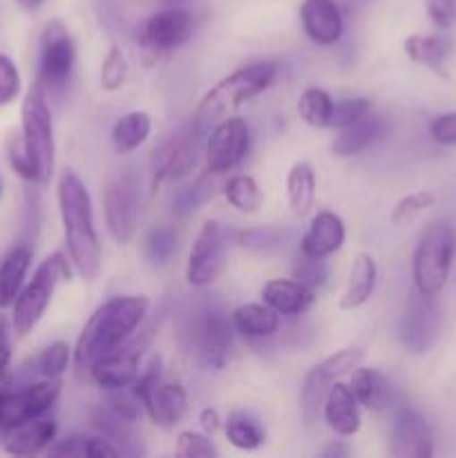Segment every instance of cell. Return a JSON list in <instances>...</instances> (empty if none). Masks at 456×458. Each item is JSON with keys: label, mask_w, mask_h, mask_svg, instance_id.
Here are the masks:
<instances>
[{"label": "cell", "mask_w": 456, "mask_h": 458, "mask_svg": "<svg viewBox=\"0 0 456 458\" xmlns=\"http://www.w3.org/2000/svg\"><path fill=\"white\" fill-rule=\"evenodd\" d=\"M7 159H9V165H12V170L18 174V177L25 179V182H30V183H38V177H36V168H34V164H31L30 155H27L25 143H22L21 134H18V137H13L12 141H9Z\"/></svg>", "instance_id": "47"}, {"label": "cell", "mask_w": 456, "mask_h": 458, "mask_svg": "<svg viewBox=\"0 0 456 458\" xmlns=\"http://www.w3.org/2000/svg\"><path fill=\"white\" fill-rule=\"evenodd\" d=\"M384 132V121L376 116L374 112L365 114L362 119L353 121V123L344 125L338 130V137L334 141V152L338 157H353L365 152L367 148L374 146L378 137Z\"/></svg>", "instance_id": "29"}, {"label": "cell", "mask_w": 456, "mask_h": 458, "mask_svg": "<svg viewBox=\"0 0 456 458\" xmlns=\"http://www.w3.org/2000/svg\"><path fill=\"white\" fill-rule=\"evenodd\" d=\"M262 300L280 316L298 318L313 307L316 291L295 277H273L262 286Z\"/></svg>", "instance_id": "24"}, {"label": "cell", "mask_w": 456, "mask_h": 458, "mask_svg": "<svg viewBox=\"0 0 456 458\" xmlns=\"http://www.w3.org/2000/svg\"><path fill=\"white\" fill-rule=\"evenodd\" d=\"M103 215L112 240L121 246L132 244L139 228V179L132 170H119L107 179Z\"/></svg>", "instance_id": "9"}, {"label": "cell", "mask_w": 456, "mask_h": 458, "mask_svg": "<svg viewBox=\"0 0 456 458\" xmlns=\"http://www.w3.org/2000/svg\"><path fill=\"white\" fill-rule=\"evenodd\" d=\"M224 197L228 206L241 215H255L264 204V192L250 174H232L224 183Z\"/></svg>", "instance_id": "37"}, {"label": "cell", "mask_w": 456, "mask_h": 458, "mask_svg": "<svg viewBox=\"0 0 456 458\" xmlns=\"http://www.w3.org/2000/svg\"><path fill=\"white\" fill-rule=\"evenodd\" d=\"M72 360H74V349L65 340H56L45 347L38 356L31 358L22 374L27 376V383L43 378H63V374L70 369Z\"/></svg>", "instance_id": "34"}, {"label": "cell", "mask_w": 456, "mask_h": 458, "mask_svg": "<svg viewBox=\"0 0 456 458\" xmlns=\"http://www.w3.org/2000/svg\"><path fill=\"white\" fill-rule=\"evenodd\" d=\"M9 320L4 313H0V394L13 387L12 374H9V360H12V344H9Z\"/></svg>", "instance_id": "48"}, {"label": "cell", "mask_w": 456, "mask_h": 458, "mask_svg": "<svg viewBox=\"0 0 456 458\" xmlns=\"http://www.w3.org/2000/svg\"><path fill=\"white\" fill-rule=\"evenodd\" d=\"M192 31H195V18L188 9L165 7L143 22L139 43L146 58L159 61L182 49L192 38Z\"/></svg>", "instance_id": "11"}, {"label": "cell", "mask_w": 456, "mask_h": 458, "mask_svg": "<svg viewBox=\"0 0 456 458\" xmlns=\"http://www.w3.org/2000/svg\"><path fill=\"white\" fill-rule=\"evenodd\" d=\"M429 134L441 146H456V112H445L438 114L429 123Z\"/></svg>", "instance_id": "50"}, {"label": "cell", "mask_w": 456, "mask_h": 458, "mask_svg": "<svg viewBox=\"0 0 456 458\" xmlns=\"http://www.w3.org/2000/svg\"><path fill=\"white\" fill-rule=\"evenodd\" d=\"M232 334L235 327L222 307L204 304L197 309L190 327V344L199 365L208 371H222L231 358Z\"/></svg>", "instance_id": "8"}, {"label": "cell", "mask_w": 456, "mask_h": 458, "mask_svg": "<svg viewBox=\"0 0 456 458\" xmlns=\"http://www.w3.org/2000/svg\"><path fill=\"white\" fill-rule=\"evenodd\" d=\"M0 197H3V177H0Z\"/></svg>", "instance_id": "56"}, {"label": "cell", "mask_w": 456, "mask_h": 458, "mask_svg": "<svg viewBox=\"0 0 456 458\" xmlns=\"http://www.w3.org/2000/svg\"><path fill=\"white\" fill-rule=\"evenodd\" d=\"M143 411L155 428L173 432L188 411V394L182 383L161 380L143 401Z\"/></svg>", "instance_id": "22"}, {"label": "cell", "mask_w": 456, "mask_h": 458, "mask_svg": "<svg viewBox=\"0 0 456 458\" xmlns=\"http://www.w3.org/2000/svg\"><path fill=\"white\" fill-rule=\"evenodd\" d=\"M174 456L179 458H215L219 456L217 445L213 443V437L206 432H179L177 447H174Z\"/></svg>", "instance_id": "41"}, {"label": "cell", "mask_w": 456, "mask_h": 458, "mask_svg": "<svg viewBox=\"0 0 456 458\" xmlns=\"http://www.w3.org/2000/svg\"><path fill=\"white\" fill-rule=\"evenodd\" d=\"M250 125L244 116H224L206 139V170L217 177L235 170L250 150Z\"/></svg>", "instance_id": "12"}, {"label": "cell", "mask_w": 456, "mask_h": 458, "mask_svg": "<svg viewBox=\"0 0 456 458\" xmlns=\"http://www.w3.org/2000/svg\"><path fill=\"white\" fill-rule=\"evenodd\" d=\"M76 65V45L63 21L54 18L43 27L38 40V81L45 97H58L67 92Z\"/></svg>", "instance_id": "7"}, {"label": "cell", "mask_w": 456, "mask_h": 458, "mask_svg": "<svg viewBox=\"0 0 456 458\" xmlns=\"http://www.w3.org/2000/svg\"><path fill=\"white\" fill-rule=\"evenodd\" d=\"M436 204V197L427 191H418V192H410V195L401 197L396 201L392 210V224H405L410 219H414L416 215H420L423 210L432 208Z\"/></svg>", "instance_id": "44"}, {"label": "cell", "mask_w": 456, "mask_h": 458, "mask_svg": "<svg viewBox=\"0 0 456 458\" xmlns=\"http://www.w3.org/2000/svg\"><path fill=\"white\" fill-rule=\"evenodd\" d=\"M21 89L22 81L16 63H13L7 54L0 52V107L16 101V98L21 97Z\"/></svg>", "instance_id": "46"}, {"label": "cell", "mask_w": 456, "mask_h": 458, "mask_svg": "<svg viewBox=\"0 0 456 458\" xmlns=\"http://www.w3.org/2000/svg\"><path fill=\"white\" fill-rule=\"evenodd\" d=\"M452 45L441 34H411L405 38V54L416 65L427 67L441 79H447V58Z\"/></svg>", "instance_id": "28"}, {"label": "cell", "mask_w": 456, "mask_h": 458, "mask_svg": "<svg viewBox=\"0 0 456 458\" xmlns=\"http://www.w3.org/2000/svg\"><path fill=\"white\" fill-rule=\"evenodd\" d=\"M56 201L67 258L80 280L97 282L103 271V244L94 224L92 197L74 170H63L58 177Z\"/></svg>", "instance_id": "1"}, {"label": "cell", "mask_w": 456, "mask_h": 458, "mask_svg": "<svg viewBox=\"0 0 456 458\" xmlns=\"http://www.w3.org/2000/svg\"><path fill=\"white\" fill-rule=\"evenodd\" d=\"M152 331H155V327H146L139 334H134L128 343L121 344L116 352H112L110 356L94 362L88 374L89 378L106 392L130 387L141 371V358L150 347Z\"/></svg>", "instance_id": "16"}, {"label": "cell", "mask_w": 456, "mask_h": 458, "mask_svg": "<svg viewBox=\"0 0 456 458\" xmlns=\"http://www.w3.org/2000/svg\"><path fill=\"white\" fill-rule=\"evenodd\" d=\"M293 277L298 282H302L304 286H308V289L317 291L329 280V264L325 259L308 258V255L300 253L298 264L293 267Z\"/></svg>", "instance_id": "43"}, {"label": "cell", "mask_w": 456, "mask_h": 458, "mask_svg": "<svg viewBox=\"0 0 456 458\" xmlns=\"http://www.w3.org/2000/svg\"><path fill=\"white\" fill-rule=\"evenodd\" d=\"M56 420L40 416V419L27 420V423L7 429L3 434V447L7 454L13 456L43 454L56 441Z\"/></svg>", "instance_id": "23"}, {"label": "cell", "mask_w": 456, "mask_h": 458, "mask_svg": "<svg viewBox=\"0 0 456 458\" xmlns=\"http://www.w3.org/2000/svg\"><path fill=\"white\" fill-rule=\"evenodd\" d=\"M429 21L438 30H450L456 25V0H423Z\"/></svg>", "instance_id": "49"}, {"label": "cell", "mask_w": 456, "mask_h": 458, "mask_svg": "<svg viewBox=\"0 0 456 458\" xmlns=\"http://www.w3.org/2000/svg\"><path fill=\"white\" fill-rule=\"evenodd\" d=\"M353 454V447L347 441H331L320 450L322 458H347Z\"/></svg>", "instance_id": "53"}, {"label": "cell", "mask_w": 456, "mask_h": 458, "mask_svg": "<svg viewBox=\"0 0 456 458\" xmlns=\"http://www.w3.org/2000/svg\"><path fill=\"white\" fill-rule=\"evenodd\" d=\"M237 244L253 253H273L282 244V231L277 226L246 228L237 233Z\"/></svg>", "instance_id": "42"}, {"label": "cell", "mask_w": 456, "mask_h": 458, "mask_svg": "<svg viewBox=\"0 0 456 458\" xmlns=\"http://www.w3.org/2000/svg\"><path fill=\"white\" fill-rule=\"evenodd\" d=\"M389 452L398 458H432L434 432L425 416L411 407L393 411L389 425Z\"/></svg>", "instance_id": "17"}, {"label": "cell", "mask_w": 456, "mask_h": 458, "mask_svg": "<svg viewBox=\"0 0 456 458\" xmlns=\"http://www.w3.org/2000/svg\"><path fill=\"white\" fill-rule=\"evenodd\" d=\"M371 112V101L367 97L356 98H340L334 106V116H331V130H340L353 121L362 119Z\"/></svg>", "instance_id": "45"}, {"label": "cell", "mask_w": 456, "mask_h": 458, "mask_svg": "<svg viewBox=\"0 0 456 458\" xmlns=\"http://www.w3.org/2000/svg\"><path fill=\"white\" fill-rule=\"evenodd\" d=\"M4 434V428H3V416H0V437Z\"/></svg>", "instance_id": "55"}, {"label": "cell", "mask_w": 456, "mask_h": 458, "mask_svg": "<svg viewBox=\"0 0 456 458\" xmlns=\"http://www.w3.org/2000/svg\"><path fill=\"white\" fill-rule=\"evenodd\" d=\"M322 419H325L326 428L340 438H351L360 432V403L353 396L351 387L344 385L342 380H335L326 392L325 403H322Z\"/></svg>", "instance_id": "20"}, {"label": "cell", "mask_w": 456, "mask_h": 458, "mask_svg": "<svg viewBox=\"0 0 456 458\" xmlns=\"http://www.w3.org/2000/svg\"><path fill=\"white\" fill-rule=\"evenodd\" d=\"M376 282H378L376 259L369 253H358L353 258L351 268H349L347 286H344L342 298H340V309L353 311V309L365 307L371 300V295H374Z\"/></svg>", "instance_id": "26"}, {"label": "cell", "mask_w": 456, "mask_h": 458, "mask_svg": "<svg viewBox=\"0 0 456 458\" xmlns=\"http://www.w3.org/2000/svg\"><path fill=\"white\" fill-rule=\"evenodd\" d=\"M150 311L148 295H114L94 309L74 344V369L89 374L94 362L128 343Z\"/></svg>", "instance_id": "2"}, {"label": "cell", "mask_w": 456, "mask_h": 458, "mask_svg": "<svg viewBox=\"0 0 456 458\" xmlns=\"http://www.w3.org/2000/svg\"><path fill=\"white\" fill-rule=\"evenodd\" d=\"M280 313L273 311L266 302H246L240 304L231 313L235 334H240L244 340H266L280 331Z\"/></svg>", "instance_id": "25"}, {"label": "cell", "mask_w": 456, "mask_h": 458, "mask_svg": "<svg viewBox=\"0 0 456 458\" xmlns=\"http://www.w3.org/2000/svg\"><path fill=\"white\" fill-rule=\"evenodd\" d=\"M89 420H92L94 429H97L98 434L110 438V441L119 447L121 454H137V452H141V447H139V441H141V438L134 434V423L119 419V416L112 414L106 405L94 410Z\"/></svg>", "instance_id": "35"}, {"label": "cell", "mask_w": 456, "mask_h": 458, "mask_svg": "<svg viewBox=\"0 0 456 458\" xmlns=\"http://www.w3.org/2000/svg\"><path fill=\"white\" fill-rule=\"evenodd\" d=\"M335 101L329 92L320 88H307L300 94L298 114L307 125L316 130L331 128V116H334Z\"/></svg>", "instance_id": "38"}, {"label": "cell", "mask_w": 456, "mask_h": 458, "mask_svg": "<svg viewBox=\"0 0 456 458\" xmlns=\"http://www.w3.org/2000/svg\"><path fill=\"white\" fill-rule=\"evenodd\" d=\"M98 25L107 31H114L121 18V0H94Z\"/></svg>", "instance_id": "51"}, {"label": "cell", "mask_w": 456, "mask_h": 458, "mask_svg": "<svg viewBox=\"0 0 456 458\" xmlns=\"http://www.w3.org/2000/svg\"><path fill=\"white\" fill-rule=\"evenodd\" d=\"M360 362V349H340V352L325 358L320 365H316L304 376L302 387H300V414L307 423H313L317 414H322V403H325L331 385L342 378L344 374L356 369Z\"/></svg>", "instance_id": "15"}, {"label": "cell", "mask_w": 456, "mask_h": 458, "mask_svg": "<svg viewBox=\"0 0 456 458\" xmlns=\"http://www.w3.org/2000/svg\"><path fill=\"white\" fill-rule=\"evenodd\" d=\"M125 79H128V58H125L123 49L114 45L103 58L98 83H101L103 92H116V89L123 88Z\"/></svg>", "instance_id": "40"}, {"label": "cell", "mask_w": 456, "mask_h": 458, "mask_svg": "<svg viewBox=\"0 0 456 458\" xmlns=\"http://www.w3.org/2000/svg\"><path fill=\"white\" fill-rule=\"evenodd\" d=\"M347 240V226L334 210H317L300 242V253L308 258L326 259L338 253Z\"/></svg>", "instance_id": "21"}, {"label": "cell", "mask_w": 456, "mask_h": 458, "mask_svg": "<svg viewBox=\"0 0 456 458\" xmlns=\"http://www.w3.org/2000/svg\"><path fill=\"white\" fill-rule=\"evenodd\" d=\"M72 268L74 267L72 262H67V255L63 253H52L38 264L31 280L22 286L12 304V329L18 335H27L36 329V325L43 320L45 311L52 304L58 282L70 280Z\"/></svg>", "instance_id": "5"}, {"label": "cell", "mask_w": 456, "mask_h": 458, "mask_svg": "<svg viewBox=\"0 0 456 458\" xmlns=\"http://www.w3.org/2000/svg\"><path fill=\"white\" fill-rule=\"evenodd\" d=\"M197 423H199L201 432H206L208 437H215V434L224 428L222 416H219V411L215 410V407H204V410L199 411V416H197Z\"/></svg>", "instance_id": "52"}, {"label": "cell", "mask_w": 456, "mask_h": 458, "mask_svg": "<svg viewBox=\"0 0 456 458\" xmlns=\"http://www.w3.org/2000/svg\"><path fill=\"white\" fill-rule=\"evenodd\" d=\"M199 161V143L192 137H173L155 148L150 157L152 192L165 182L186 177Z\"/></svg>", "instance_id": "18"}, {"label": "cell", "mask_w": 456, "mask_h": 458, "mask_svg": "<svg viewBox=\"0 0 456 458\" xmlns=\"http://www.w3.org/2000/svg\"><path fill=\"white\" fill-rule=\"evenodd\" d=\"M61 378H43L25 383L21 387L13 385L12 389L0 394V416H3L4 432L47 414L61 396Z\"/></svg>", "instance_id": "13"}, {"label": "cell", "mask_w": 456, "mask_h": 458, "mask_svg": "<svg viewBox=\"0 0 456 458\" xmlns=\"http://www.w3.org/2000/svg\"><path fill=\"white\" fill-rule=\"evenodd\" d=\"M224 434H226L228 443L240 452H258L266 443V432L259 420L246 411L228 414V419L224 420Z\"/></svg>", "instance_id": "36"}, {"label": "cell", "mask_w": 456, "mask_h": 458, "mask_svg": "<svg viewBox=\"0 0 456 458\" xmlns=\"http://www.w3.org/2000/svg\"><path fill=\"white\" fill-rule=\"evenodd\" d=\"M277 74H280V65L275 61H255L224 76L201 97L195 119H192L195 130H208L219 119L240 110L244 103L258 98L271 88Z\"/></svg>", "instance_id": "3"}, {"label": "cell", "mask_w": 456, "mask_h": 458, "mask_svg": "<svg viewBox=\"0 0 456 458\" xmlns=\"http://www.w3.org/2000/svg\"><path fill=\"white\" fill-rule=\"evenodd\" d=\"M317 177L308 161H295L286 174V201L295 217H307L316 206Z\"/></svg>", "instance_id": "30"}, {"label": "cell", "mask_w": 456, "mask_h": 458, "mask_svg": "<svg viewBox=\"0 0 456 458\" xmlns=\"http://www.w3.org/2000/svg\"><path fill=\"white\" fill-rule=\"evenodd\" d=\"M228 264V233L217 219H206L188 250L186 282L192 289H208Z\"/></svg>", "instance_id": "10"}, {"label": "cell", "mask_w": 456, "mask_h": 458, "mask_svg": "<svg viewBox=\"0 0 456 458\" xmlns=\"http://www.w3.org/2000/svg\"><path fill=\"white\" fill-rule=\"evenodd\" d=\"M179 235L173 226L164 224V226H155L146 235L143 249H146V258L152 267H165L177 253Z\"/></svg>", "instance_id": "39"}, {"label": "cell", "mask_w": 456, "mask_h": 458, "mask_svg": "<svg viewBox=\"0 0 456 458\" xmlns=\"http://www.w3.org/2000/svg\"><path fill=\"white\" fill-rule=\"evenodd\" d=\"M351 387L353 396L360 403V407L369 411H383L392 403V383L387 376L374 367H360L351 371Z\"/></svg>", "instance_id": "27"}, {"label": "cell", "mask_w": 456, "mask_h": 458, "mask_svg": "<svg viewBox=\"0 0 456 458\" xmlns=\"http://www.w3.org/2000/svg\"><path fill=\"white\" fill-rule=\"evenodd\" d=\"M152 134V116L146 110H130L112 125V146L119 155H132Z\"/></svg>", "instance_id": "31"}, {"label": "cell", "mask_w": 456, "mask_h": 458, "mask_svg": "<svg viewBox=\"0 0 456 458\" xmlns=\"http://www.w3.org/2000/svg\"><path fill=\"white\" fill-rule=\"evenodd\" d=\"M45 454L49 456H76V458H116L121 450L103 434H72V437L54 441Z\"/></svg>", "instance_id": "33"}, {"label": "cell", "mask_w": 456, "mask_h": 458, "mask_svg": "<svg viewBox=\"0 0 456 458\" xmlns=\"http://www.w3.org/2000/svg\"><path fill=\"white\" fill-rule=\"evenodd\" d=\"M456 258V226L447 219H436L420 233L411 255L414 289L438 295L447 284Z\"/></svg>", "instance_id": "4"}, {"label": "cell", "mask_w": 456, "mask_h": 458, "mask_svg": "<svg viewBox=\"0 0 456 458\" xmlns=\"http://www.w3.org/2000/svg\"><path fill=\"white\" fill-rule=\"evenodd\" d=\"M31 267V249L18 244L0 259V309L12 307Z\"/></svg>", "instance_id": "32"}, {"label": "cell", "mask_w": 456, "mask_h": 458, "mask_svg": "<svg viewBox=\"0 0 456 458\" xmlns=\"http://www.w3.org/2000/svg\"><path fill=\"white\" fill-rule=\"evenodd\" d=\"M16 3H18V7L25 9V12H38V9L43 7L47 0H16Z\"/></svg>", "instance_id": "54"}, {"label": "cell", "mask_w": 456, "mask_h": 458, "mask_svg": "<svg viewBox=\"0 0 456 458\" xmlns=\"http://www.w3.org/2000/svg\"><path fill=\"white\" fill-rule=\"evenodd\" d=\"M21 137L36 168L38 183H47L56 168V139H54L52 107L38 83L31 85L22 98Z\"/></svg>", "instance_id": "6"}, {"label": "cell", "mask_w": 456, "mask_h": 458, "mask_svg": "<svg viewBox=\"0 0 456 458\" xmlns=\"http://www.w3.org/2000/svg\"><path fill=\"white\" fill-rule=\"evenodd\" d=\"M443 327V304L436 295L414 289L398 327L402 347L411 353H427L436 344Z\"/></svg>", "instance_id": "14"}, {"label": "cell", "mask_w": 456, "mask_h": 458, "mask_svg": "<svg viewBox=\"0 0 456 458\" xmlns=\"http://www.w3.org/2000/svg\"><path fill=\"white\" fill-rule=\"evenodd\" d=\"M300 25L317 47H334L344 34V18L335 0H302Z\"/></svg>", "instance_id": "19"}]
</instances>
